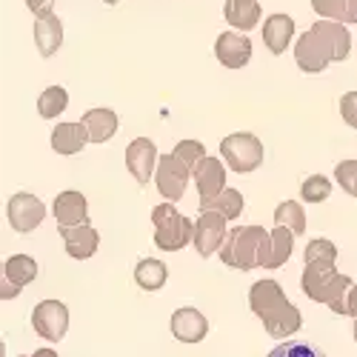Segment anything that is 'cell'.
Masks as SVG:
<instances>
[{"label": "cell", "instance_id": "1", "mask_svg": "<svg viewBox=\"0 0 357 357\" xmlns=\"http://www.w3.org/2000/svg\"><path fill=\"white\" fill-rule=\"evenodd\" d=\"M220 260L229 269H269L272 263V231H266L263 226H237L226 234V241L220 246Z\"/></svg>", "mask_w": 357, "mask_h": 357}, {"label": "cell", "instance_id": "2", "mask_svg": "<svg viewBox=\"0 0 357 357\" xmlns=\"http://www.w3.org/2000/svg\"><path fill=\"white\" fill-rule=\"evenodd\" d=\"M301 289L309 301L329 306L337 314H346V294L351 289V278L340 275L337 269H317V266L306 263L303 278H301Z\"/></svg>", "mask_w": 357, "mask_h": 357}, {"label": "cell", "instance_id": "3", "mask_svg": "<svg viewBox=\"0 0 357 357\" xmlns=\"http://www.w3.org/2000/svg\"><path fill=\"white\" fill-rule=\"evenodd\" d=\"M152 223H155V246L163 252H181L189 243H195V223L177 212L172 200L155 206Z\"/></svg>", "mask_w": 357, "mask_h": 357}, {"label": "cell", "instance_id": "4", "mask_svg": "<svg viewBox=\"0 0 357 357\" xmlns=\"http://www.w3.org/2000/svg\"><path fill=\"white\" fill-rule=\"evenodd\" d=\"M220 155L231 172L249 174V172L260 169V163H263V143L252 132H234V135L223 137Z\"/></svg>", "mask_w": 357, "mask_h": 357}, {"label": "cell", "instance_id": "5", "mask_svg": "<svg viewBox=\"0 0 357 357\" xmlns=\"http://www.w3.org/2000/svg\"><path fill=\"white\" fill-rule=\"evenodd\" d=\"M294 61H297V66H301V72L317 75V72H323L326 66L335 61V49H332L329 40H326V35L320 32V29L312 26L309 32H303V38L297 40Z\"/></svg>", "mask_w": 357, "mask_h": 357}, {"label": "cell", "instance_id": "6", "mask_svg": "<svg viewBox=\"0 0 357 357\" xmlns=\"http://www.w3.org/2000/svg\"><path fill=\"white\" fill-rule=\"evenodd\" d=\"M189 177H192V166H186L174 152L172 155H160L158 169H155V186L166 200H172V203L181 200L186 195Z\"/></svg>", "mask_w": 357, "mask_h": 357}, {"label": "cell", "instance_id": "7", "mask_svg": "<svg viewBox=\"0 0 357 357\" xmlns=\"http://www.w3.org/2000/svg\"><path fill=\"white\" fill-rule=\"evenodd\" d=\"M32 326H35V332L43 340H49V343L63 340L66 329H69V309H66V303H61V301H43V303H38L35 312H32Z\"/></svg>", "mask_w": 357, "mask_h": 357}, {"label": "cell", "instance_id": "8", "mask_svg": "<svg viewBox=\"0 0 357 357\" xmlns=\"http://www.w3.org/2000/svg\"><path fill=\"white\" fill-rule=\"evenodd\" d=\"M6 218H9V223H12L15 231L29 234V231H35V229L43 223L46 206H43V200L35 197V195L17 192V195H12V200H9V206H6Z\"/></svg>", "mask_w": 357, "mask_h": 357}, {"label": "cell", "instance_id": "9", "mask_svg": "<svg viewBox=\"0 0 357 357\" xmlns=\"http://www.w3.org/2000/svg\"><path fill=\"white\" fill-rule=\"evenodd\" d=\"M226 218L220 212H200V218L195 220V249L200 257H212L220 252L223 241H226Z\"/></svg>", "mask_w": 357, "mask_h": 357}, {"label": "cell", "instance_id": "10", "mask_svg": "<svg viewBox=\"0 0 357 357\" xmlns=\"http://www.w3.org/2000/svg\"><path fill=\"white\" fill-rule=\"evenodd\" d=\"M158 160H160V155H158L155 140L137 137V140H132V143L126 146V169L132 172V177H135L140 186H146L149 177L155 174Z\"/></svg>", "mask_w": 357, "mask_h": 357}, {"label": "cell", "instance_id": "11", "mask_svg": "<svg viewBox=\"0 0 357 357\" xmlns=\"http://www.w3.org/2000/svg\"><path fill=\"white\" fill-rule=\"evenodd\" d=\"M192 177H195V186H197L200 200L218 197V195L226 189V166H223L218 158H209V155H206V158L195 166Z\"/></svg>", "mask_w": 357, "mask_h": 357}, {"label": "cell", "instance_id": "12", "mask_svg": "<svg viewBox=\"0 0 357 357\" xmlns=\"http://www.w3.org/2000/svg\"><path fill=\"white\" fill-rule=\"evenodd\" d=\"M61 237H63V246L66 255L75 260H89L98 246H100V237L98 231L89 226V223H77V226H61Z\"/></svg>", "mask_w": 357, "mask_h": 357}, {"label": "cell", "instance_id": "13", "mask_svg": "<svg viewBox=\"0 0 357 357\" xmlns=\"http://www.w3.org/2000/svg\"><path fill=\"white\" fill-rule=\"evenodd\" d=\"M169 329L174 335V340H181V343H200L206 335H209V320H206L197 309H177L172 314V323H169Z\"/></svg>", "mask_w": 357, "mask_h": 357}, {"label": "cell", "instance_id": "14", "mask_svg": "<svg viewBox=\"0 0 357 357\" xmlns=\"http://www.w3.org/2000/svg\"><path fill=\"white\" fill-rule=\"evenodd\" d=\"M215 54L226 69H243L252 57V40L237 32H223L215 43Z\"/></svg>", "mask_w": 357, "mask_h": 357}, {"label": "cell", "instance_id": "15", "mask_svg": "<svg viewBox=\"0 0 357 357\" xmlns=\"http://www.w3.org/2000/svg\"><path fill=\"white\" fill-rule=\"evenodd\" d=\"M289 301H286V294H283V289H280V283L278 280H257L252 289H249V306H252V312L263 320L266 314H272V312H278L280 306H286Z\"/></svg>", "mask_w": 357, "mask_h": 357}, {"label": "cell", "instance_id": "16", "mask_svg": "<svg viewBox=\"0 0 357 357\" xmlns=\"http://www.w3.org/2000/svg\"><path fill=\"white\" fill-rule=\"evenodd\" d=\"M54 220L57 226H77V223H89V203L80 192L69 189V192H61L54 197Z\"/></svg>", "mask_w": 357, "mask_h": 357}, {"label": "cell", "instance_id": "17", "mask_svg": "<svg viewBox=\"0 0 357 357\" xmlns=\"http://www.w3.org/2000/svg\"><path fill=\"white\" fill-rule=\"evenodd\" d=\"M86 143H92V137H89V129L83 121L57 123L52 132V149L57 155H77Z\"/></svg>", "mask_w": 357, "mask_h": 357}, {"label": "cell", "instance_id": "18", "mask_svg": "<svg viewBox=\"0 0 357 357\" xmlns=\"http://www.w3.org/2000/svg\"><path fill=\"white\" fill-rule=\"evenodd\" d=\"M35 43H38V52L40 57H52L63 43V23L54 12L49 15H40L35 17Z\"/></svg>", "mask_w": 357, "mask_h": 357}, {"label": "cell", "instance_id": "19", "mask_svg": "<svg viewBox=\"0 0 357 357\" xmlns=\"http://www.w3.org/2000/svg\"><path fill=\"white\" fill-rule=\"evenodd\" d=\"M294 38V20L289 15H269L263 23V43L272 54H283Z\"/></svg>", "mask_w": 357, "mask_h": 357}, {"label": "cell", "instance_id": "20", "mask_svg": "<svg viewBox=\"0 0 357 357\" xmlns=\"http://www.w3.org/2000/svg\"><path fill=\"white\" fill-rule=\"evenodd\" d=\"M263 326H266V332H269V337L283 340V337H291V335L303 326V314H301V309H297V306L286 303V306H280L278 312L266 314V317H263Z\"/></svg>", "mask_w": 357, "mask_h": 357}, {"label": "cell", "instance_id": "21", "mask_svg": "<svg viewBox=\"0 0 357 357\" xmlns=\"http://www.w3.org/2000/svg\"><path fill=\"white\" fill-rule=\"evenodd\" d=\"M223 17L237 32H252L260 23V3L257 0H226Z\"/></svg>", "mask_w": 357, "mask_h": 357}, {"label": "cell", "instance_id": "22", "mask_svg": "<svg viewBox=\"0 0 357 357\" xmlns=\"http://www.w3.org/2000/svg\"><path fill=\"white\" fill-rule=\"evenodd\" d=\"M83 123L89 129V137H92V143H106L117 135V114L112 109H89L83 114Z\"/></svg>", "mask_w": 357, "mask_h": 357}, {"label": "cell", "instance_id": "23", "mask_svg": "<svg viewBox=\"0 0 357 357\" xmlns=\"http://www.w3.org/2000/svg\"><path fill=\"white\" fill-rule=\"evenodd\" d=\"M169 280V269L163 260H155V257H143L137 266H135V283L143 289V291H158L163 289Z\"/></svg>", "mask_w": 357, "mask_h": 357}, {"label": "cell", "instance_id": "24", "mask_svg": "<svg viewBox=\"0 0 357 357\" xmlns=\"http://www.w3.org/2000/svg\"><path fill=\"white\" fill-rule=\"evenodd\" d=\"M243 206H246V200H243V195H241V189H223L218 197H209V200H200V212H220L226 220H234V218H241L243 215Z\"/></svg>", "mask_w": 357, "mask_h": 357}, {"label": "cell", "instance_id": "25", "mask_svg": "<svg viewBox=\"0 0 357 357\" xmlns=\"http://www.w3.org/2000/svg\"><path fill=\"white\" fill-rule=\"evenodd\" d=\"M3 278L9 283H17L23 289V286H29V283L38 278V263L29 257V255H12L3 263Z\"/></svg>", "mask_w": 357, "mask_h": 357}, {"label": "cell", "instance_id": "26", "mask_svg": "<svg viewBox=\"0 0 357 357\" xmlns=\"http://www.w3.org/2000/svg\"><path fill=\"white\" fill-rule=\"evenodd\" d=\"M303 257H306L309 266H317V269H335V263H337V246L332 241L314 237V241H309Z\"/></svg>", "mask_w": 357, "mask_h": 357}, {"label": "cell", "instance_id": "27", "mask_svg": "<svg viewBox=\"0 0 357 357\" xmlns=\"http://www.w3.org/2000/svg\"><path fill=\"white\" fill-rule=\"evenodd\" d=\"M66 106H69V92L63 86H49L38 98V112H40V117H46V121H54L57 114H63Z\"/></svg>", "mask_w": 357, "mask_h": 357}, {"label": "cell", "instance_id": "28", "mask_svg": "<svg viewBox=\"0 0 357 357\" xmlns=\"http://www.w3.org/2000/svg\"><path fill=\"white\" fill-rule=\"evenodd\" d=\"M275 226H289L297 237L306 234V215H303V206L297 200H286L275 209Z\"/></svg>", "mask_w": 357, "mask_h": 357}, {"label": "cell", "instance_id": "29", "mask_svg": "<svg viewBox=\"0 0 357 357\" xmlns=\"http://www.w3.org/2000/svg\"><path fill=\"white\" fill-rule=\"evenodd\" d=\"M294 237L297 234L289 226H275V231H272V263H269V269H280V266L291 257Z\"/></svg>", "mask_w": 357, "mask_h": 357}, {"label": "cell", "instance_id": "30", "mask_svg": "<svg viewBox=\"0 0 357 357\" xmlns=\"http://www.w3.org/2000/svg\"><path fill=\"white\" fill-rule=\"evenodd\" d=\"M329 195H332V181H329V177H323V174L306 177L303 186H301V197L306 203H326V200H329Z\"/></svg>", "mask_w": 357, "mask_h": 357}, {"label": "cell", "instance_id": "31", "mask_svg": "<svg viewBox=\"0 0 357 357\" xmlns=\"http://www.w3.org/2000/svg\"><path fill=\"white\" fill-rule=\"evenodd\" d=\"M335 181L340 183V189H343L346 195H351V197L357 200V160H343V163H337Z\"/></svg>", "mask_w": 357, "mask_h": 357}, {"label": "cell", "instance_id": "32", "mask_svg": "<svg viewBox=\"0 0 357 357\" xmlns=\"http://www.w3.org/2000/svg\"><path fill=\"white\" fill-rule=\"evenodd\" d=\"M174 155L181 158L186 166H192V172H195V166L206 158V146L200 140H181V143L174 146Z\"/></svg>", "mask_w": 357, "mask_h": 357}, {"label": "cell", "instance_id": "33", "mask_svg": "<svg viewBox=\"0 0 357 357\" xmlns=\"http://www.w3.org/2000/svg\"><path fill=\"white\" fill-rule=\"evenodd\" d=\"M312 9L320 17H329V20H343L346 23V9H349V0H312Z\"/></svg>", "mask_w": 357, "mask_h": 357}, {"label": "cell", "instance_id": "34", "mask_svg": "<svg viewBox=\"0 0 357 357\" xmlns=\"http://www.w3.org/2000/svg\"><path fill=\"white\" fill-rule=\"evenodd\" d=\"M340 114L351 129H357V92H346L340 98Z\"/></svg>", "mask_w": 357, "mask_h": 357}, {"label": "cell", "instance_id": "35", "mask_svg": "<svg viewBox=\"0 0 357 357\" xmlns=\"http://www.w3.org/2000/svg\"><path fill=\"white\" fill-rule=\"evenodd\" d=\"M26 6H29V12H32L35 17H40V15H49L52 12L54 0H26Z\"/></svg>", "mask_w": 357, "mask_h": 357}, {"label": "cell", "instance_id": "36", "mask_svg": "<svg viewBox=\"0 0 357 357\" xmlns=\"http://www.w3.org/2000/svg\"><path fill=\"white\" fill-rule=\"evenodd\" d=\"M346 314L349 317H357V283H351V289L346 294Z\"/></svg>", "mask_w": 357, "mask_h": 357}, {"label": "cell", "instance_id": "37", "mask_svg": "<svg viewBox=\"0 0 357 357\" xmlns=\"http://www.w3.org/2000/svg\"><path fill=\"white\" fill-rule=\"evenodd\" d=\"M0 294H3V301H9V297H17L20 294V286L15 283V286H9V280L3 278V286H0Z\"/></svg>", "mask_w": 357, "mask_h": 357}, {"label": "cell", "instance_id": "38", "mask_svg": "<svg viewBox=\"0 0 357 357\" xmlns=\"http://www.w3.org/2000/svg\"><path fill=\"white\" fill-rule=\"evenodd\" d=\"M346 23H357V0H349V9H346Z\"/></svg>", "mask_w": 357, "mask_h": 357}, {"label": "cell", "instance_id": "39", "mask_svg": "<svg viewBox=\"0 0 357 357\" xmlns=\"http://www.w3.org/2000/svg\"><path fill=\"white\" fill-rule=\"evenodd\" d=\"M103 3H106V6H114V3H121V0H103Z\"/></svg>", "mask_w": 357, "mask_h": 357}, {"label": "cell", "instance_id": "40", "mask_svg": "<svg viewBox=\"0 0 357 357\" xmlns=\"http://www.w3.org/2000/svg\"><path fill=\"white\" fill-rule=\"evenodd\" d=\"M351 332H354V340H357V317H354V329Z\"/></svg>", "mask_w": 357, "mask_h": 357}]
</instances>
